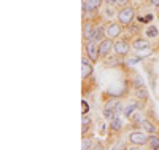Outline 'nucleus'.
<instances>
[{"instance_id":"6ab92c4d","label":"nucleus","mask_w":159,"mask_h":150,"mask_svg":"<svg viewBox=\"0 0 159 150\" xmlns=\"http://www.w3.org/2000/svg\"><path fill=\"white\" fill-rule=\"evenodd\" d=\"M147 37H150V38H156L157 35H159V29L156 26H150V27H147Z\"/></svg>"},{"instance_id":"20e7f679","label":"nucleus","mask_w":159,"mask_h":150,"mask_svg":"<svg viewBox=\"0 0 159 150\" xmlns=\"http://www.w3.org/2000/svg\"><path fill=\"white\" fill-rule=\"evenodd\" d=\"M113 38L110 37H105L102 42H99V50H100V58H108L110 53L115 48V42H111Z\"/></svg>"},{"instance_id":"412c9836","label":"nucleus","mask_w":159,"mask_h":150,"mask_svg":"<svg viewBox=\"0 0 159 150\" xmlns=\"http://www.w3.org/2000/svg\"><path fill=\"white\" fill-rule=\"evenodd\" d=\"M81 121H83V125H91V123H92V120H91L88 115H83V120H81Z\"/></svg>"},{"instance_id":"5701e85b","label":"nucleus","mask_w":159,"mask_h":150,"mask_svg":"<svg viewBox=\"0 0 159 150\" xmlns=\"http://www.w3.org/2000/svg\"><path fill=\"white\" fill-rule=\"evenodd\" d=\"M150 3H151V7L159 8V0H150Z\"/></svg>"},{"instance_id":"2eb2a0df","label":"nucleus","mask_w":159,"mask_h":150,"mask_svg":"<svg viewBox=\"0 0 159 150\" xmlns=\"http://www.w3.org/2000/svg\"><path fill=\"white\" fill-rule=\"evenodd\" d=\"M102 115H103V118H105V120L111 121V120L116 117V112H115V109H111V107H107V105H105V107H103V110H102Z\"/></svg>"},{"instance_id":"7ed1b4c3","label":"nucleus","mask_w":159,"mask_h":150,"mask_svg":"<svg viewBox=\"0 0 159 150\" xmlns=\"http://www.w3.org/2000/svg\"><path fill=\"white\" fill-rule=\"evenodd\" d=\"M148 138H150V134L145 129H135L129 134V142L134 145H145L148 142Z\"/></svg>"},{"instance_id":"0eeeda50","label":"nucleus","mask_w":159,"mask_h":150,"mask_svg":"<svg viewBox=\"0 0 159 150\" xmlns=\"http://www.w3.org/2000/svg\"><path fill=\"white\" fill-rule=\"evenodd\" d=\"M96 22L92 21V19H84V22H83V38L86 40H91V37H92V34H94V31H96Z\"/></svg>"},{"instance_id":"f3484780","label":"nucleus","mask_w":159,"mask_h":150,"mask_svg":"<svg viewBox=\"0 0 159 150\" xmlns=\"http://www.w3.org/2000/svg\"><path fill=\"white\" fill-rule=\"evenodd\" d=\"M81 148L83 150H91V148H94V142H92L91 138H88V136L84 134V138L81 141Z\"/></svg>"},{"instance_id":"ddd939ff","label":"nucleus","mask_w":159,"mask_h":150,"mask_svg":"<svg viewBox=\"0 0 159 150\" xmlns=\"http://www.w3.org/2000/svg\"><path fill=\"white\" fill-rule=\"evenodd\" d=\"M147 145H148V148H151V150H159V138H157L156 134H150Z\"/></svg>"},{"instance_id":"9d476101","label":"nucleus","mask_w":159,"mask_h":150,"mask_svg":"<svg viewBox=\"0 0 159 150\" xmlns=\"http://www.w3.org/2000/svg\"><path fill=\"white\" fill-rule=\"evenodd\" d=\"M107 37V34H105V27L103 26H100V24H97L96 26V31H94V34H92V37H91V40H94V42H102V40Z\"/></svg>"},{"instance_id":"a211bd4d","label":"nucleus","mask_w":159,"mask_h":150,"mask_svg":"<svg viewBox=\"0 0 159 150\" xmlns=\"http://www.w3.org/2000/svg\"><path fill=\"white\" fill-rule=\"evenodd\" d=\"M129 120L132 121V123H135V125H142L145 118H143V115H142V114L137 110V112H134V114L130 115V118H129Z\"/></svg>"},{"instance_id":"b1692460","label":"nucleus","mask_w":159,"mask_h":150,"mask_svg":"<svg viewBox=\"0 0 159 150\" xmlns=\"http://www.w3.org/2000/svg\"><path fill=\"white\" fill-rule=\"evenodd\" d=\"M89 126H91V125H83V128H81V129H83V134H88V131H89Z\"/></svg>"},{"instance_id":"9b49d317","label":"nucleus","mask_w":159,"mask_h":150,"mask_svg":"<svg viewBox=\"0 0 159 150\" xmlns=\"http://www.w3.org/2000/svg\"><path fill=\"white\" fill-rule=\"evenodd\" d=\"M123 126H124V123H123V120H121V115H116L111 121H110V129L113 131V133H119L123 129Z\"/></svg>"},{"instance_id":"39448f33","label":"nucleus","mask_w":159,"mask_h":150,"mask_svg":"<svg viewBox=\"0 0 159 150\" xmlns=\"http://www.w3.org/2000/svg\"><path fill=\"white\" fill-rule=\"evenodd\" d=\"M113 51L116 53V56L124 58V56H127L129 51H130V45H129L127 40H124V38L116 40V42H115V48H113Z\"/></svg>"},{"instance_id":"dca6fc26","label":"nucleus","mask_w":159,"mask_h":150,"mask_svg":"<svg viewBox=\"0 0 159 150\" xmlns=\"http://www.w3.org/2000/svg\"><path fill=\"white\" fill-rule=\"evenodd\" d=\"M142 128H143L145 131H147L148 134H156V126H154V125L151 123L150 120H147V118L143 120V123H142Z\"/></svg>"},{"instance_id":"f257e3e1","label":"nucleus","mask_w":159,"mask_h":150,"mask_svg":"<svg viewBox=\"0 0 159 150\" xmlns=\"http://www.w3.org/2000/svg\"><path fill=\"white\" fill-rule=\"evenodd\" d=\"M116 18H118V21L121 22L123 26H129L132 21H134V18H135V10L132 7H123L121 10L116 13Z\"/></svg>"},{"instance_id":"aec40b11","label":"nucleus","mask_w":159,"mask_h":150,"mask_svg":"<svg viewBox=\"0 0 159 150\" xmlns=\"http://www.w3.org/2000/svg\"><path fill=\"white\" fill-rule=\"evenodd\" d=\"M81 107H83V115H86V114L89 112V105H88V102H86V101H81Z\"/></svg>"},{"instance_id":"423d86ee","label":"nucleus","mask_w":159,"mask_h":150,"mask_svg":"<svg viewBox=\"0 0 159 150\" xmlns=\"http://www.w3.org/2000/svg\"><path fill=\"white\" fill-rule=\"evenodd\" d=\"M121 32H123V24L119 21L118 22H108V26L105 27V34L110 38H118L121 35Z\"/></svg>"},{"instance_id":"393cba45","label":"nucleus","mask_w":159,"mask_h":150,"mask_svg":"<svg viewBox=\"0 0 159 150\" xmlns=\"http://www.w3.org/2000/svg\"><path fill=\"white\" fill-rule=\"evenodd\" d=\"M105 3H107V5H116V0H105Z\"/></svg>"},{"instance_id":"4be33fe9","label":"nucleus","mask_w":159,"mask_h":150,"mask_svg":"<svg viewBox=\"0 0 159 150\" xmlns=\"http://www.w3.org/2000/svg\"><path fill=\"white\" fill-rule=\"evenodd\" d=\"M129 3V0H116V5H119V7H124V5H127Z\"/></svg>"},{"instance_id":"f8f14e48","label":"nucleus","mask_w":159,"mask_h":150,"mask_svg":"<svg viewBox=\"0 0 159 150\" xmlns=\"http://www.w3.org/2000/svg\"><path fill=\"white\" fill-rule=\"evenodd\" d=\"M135 98L140 99V101H148V90L145 85H140V86H135Z\"/></svg>"},{"instance_id":"1a4fd4ad","label":"nucleus","mask_w":159,"mask_h":150,"mask_svg":"<svg viewBox=\"0 0 159 150\" xmlns=\"http://www.w3.org/2000/svg\"><path fill=\"white\" fill-rule=\"evenodd\" d=\"M132 46H134L135 51H143L150 46V42L147 40V37H137V38H134V42H132Z\"/></svg>"},{"instance_id":"f03ea898","label":"nucleus","mask_w":159,"mask_h":150,"mask_svg":"<svg viewBox=\"0 0 159 150\" xmlns=\"http://www.w3.org/2000/svg\"><path fill=\"white\" fill-rule=\"evenodd\" d=\"M86 56L91 59L92 64L99 62L100 59V50H99V43L94 40H88L86 42Z\"/></svg>"},{"instance_id":"6e6552de","label":"nucleus","mask_w":159,"mask_h":150,"mask_svg":"<svg viewBox=\"0 0 159 150\" xmlns=\"http://www.w3.org/2000/svg\"><path fill=\"white\" fill-rule=\"evenodd\" d=\"M92 72H94V69H92V62L89 58H83L81 59V78L86 80L92 75Z\"/></svg>"},{"instance_id":"4468645a","label":"nucleus","mask_w":159,"mask_h":150,"mask_svg":"<svg viewBox=\"0 0 159 150\" xmlns=\"http://www.w3.org/2000/svg\"><path fill=\"white\" fill-rule=\"evenodd\" d=\"M137 109H139V104H137V102H130V104H127V105L124 107V117H126V118H130L132 114L137 112Z\"/></svg>"},{"instance_id":"a878e982","label":"nucleus","mask_w":159,"mask_h":150,"mask_svg":"<svg viewBox=\"0 0 159 150\" xmlns=\"http://www.w3.org/2000/svg\"><path fill=\"white\" fill-rule=\"evenodd\" d=\"M111 148H113V150H118V148H123V150H124L126 147H124V145L121 144V145H115V147H111Z\"/></svg>"}]
</instances>
